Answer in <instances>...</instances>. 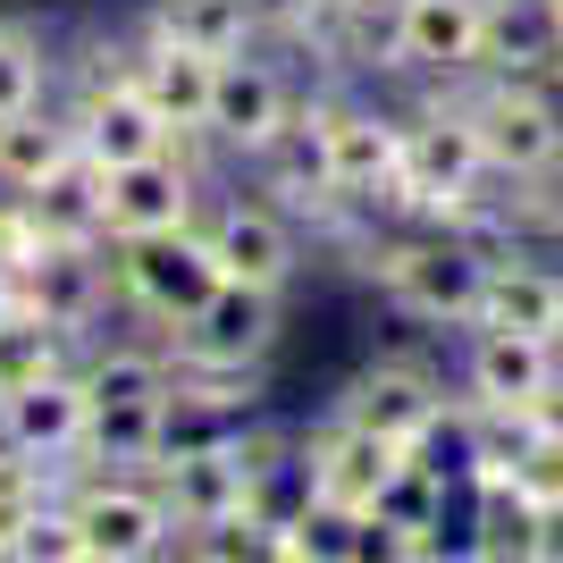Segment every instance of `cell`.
Here are the masks:
<instances>
[{
    "label": "cell",
    "mask_w": 563,
    "mask_h": 563,
    "mask_svg": "<svg viewBox=\"0 0 563 563\" xmlns=\"http://www.w3.org/2000/svg\"><path fill=\"white\" fill-rule=\"evenodd\" d=\"M9 311H18V286H9V269H0V320H9Z\"/></svg>",
    "instance_id": "obj_35"
},
{
    "label": "cell",
    "mask_w": 563,
    "mask_h": 563,
    "mask_svg": "<svg viewBox=\"0 0 563 563\" xmlns=\"http://www.w3.org/2000/svg\"><path fill=\"white\" fill-rule=\"evenodd\" d=\"M51 93H59V59H51V43L25 18H0V118L34 110V101H51Z\"/></svg>",
    "instance_id": "obj_29"
},
{
    "label": "cell",
    "mask_w": 563,
    "mask_h": 563,
    "mask_svg": "<svg viewBox=\"0 0 563 563\" xmlns=\"http://www.w3.org/2000/svg\"><path fill=\"white\" fill-rule=\"evenodd\" d=\"M555 295H563V269H547L539 253H505V261H488V286H479V320H471V329L555 336Z\"/></svg>",
    "instance_id": "obj_23"
},
{
    "label": "cell",
    "mask_w": 563,
    "mask_h": 563,
    "mask_svg": "<svg viewBox=\"0 0 563 563\" xmlns=\"http://www.w3.org/2000/svg\"><path fill=\"white\" fill-rule=\"evenodd\" d=\"M329 412H336V421H353V429H371V438H396V446H404L421 421L446 412V371L421 362V353H371V362L329 396Z\"/></svg>",
    "instance_id": "obj_8"
},
{
    "label": "cell",
    "mask_w": 563,
    "mask_h": 563,
    "mask_svg": "<svg viewBox=\"0 0 563 563\" xmlns=\"http://www.w3.org/2000/svg\"><path fill=\"white\" fill-rule=\"evenodd\" d=\"M110 278H118V320L168 336L177 320L202 311V295L219 286V261L194 228H161V235H110Z\"/></svg>",
    "instance_id": "obj_3"
},
{
    "label": "cell",
    "mask_w": 563,
    "mask_h": 563,
    "mask_svg": "<svg viewBox=\"0 0 563 563\" xmlns=\"http://www.w3.org/2000/svg\"><path fill=\"white\" fill-rule=\"evenodd\" d=\"M85 421H93V396H85V378L76 371H51L18 396H0V446L34 454V463L68 471L76 446H85Z\"/></svg>",
    "instance_id": "obj_15"
},
{
    "label": "cell",
    "mask_w": 563,
    "mask_h": 563,
    "mask_svg": "<svg viewBox=\"0 0 563 563\" xmlns=\"http://www.w3.org/2000/svg\"><path fill=\"white\" fill-rule=\"evenodd\" d=\"M18 211H25V228L51 235V244H110V228H101V168L85 161V152L59 161L43 186H25Z\"/></svg>",
    "instance_id": "obj_22"
},
{
    "label": "cell",
    "mask_w": 563,
    "mask_h": 563,
    "mask_svg": "<svg viewBox=\"0 0 563 563\" xmlns=\"http://www.w3.org/2000/svg\"><path fill=\"white\" fill-rule=\"evenodd\" d=\"M59 505L76 521V563H152L177 547V514L152 471H59Z\"/></svg>",
    "instance_id": "obj_2"
},
{
    "label": "cell",
    "mask_w": 563,
    "mask_h": 563,
    "mask_svg": "<svg viewBox=\"0 0 563 563\" xmlns=\"http://www.w3.org/2000/svg\"><path fill=\"white\" fill-rule=\"evenodd\" d=\"M530 514L539 496L514 471H471L463 479V530H471V563H530Z\"/></svg>",
    "instance_id": "obj_21"
},
{
    "label": "cell",
    "mask_w": 563,
    "mask_h": 563,
    "mask_svg": "<svg viewBox=\"0 0 563 563\" xmlns=\"http://www.w3.org/2000/svg\"><path fill=\"white\" fill-rule=\"evenodd\" d=\"M59 161H76V126H68V110H59V93L0 118V194L43 186Z\"/></svg>",
    "instance_id": "obj_24"
},
{
    "label": "cell",
    "mask_w": 563,
    "mask_h": 563,
    "mask_svg": "<svg viewBox=\"0 0 563 563\" xmlns=\"http://www.w3.org/2000/svg\"><path fill=\"white\" fill-rule=\"evenodd\" d=\"M9 563H76V521H68V505L51 496L43 514L18 530V547H9Z\"/></svg>",
    "instance_id": "obj_30"
},
{
    "label": "cell",
    "mask_w": 563,
    "mask_h": 563,
    "mask_svg": "<svg viewBox=\"0 0 563 563\" xmlns=\"http://www.w3.org/2000/svg\"><path fill=\"white\" fill-rule=\"evenodd\" d=\"M530 429H539V438H555V446H563V371L547 378L539 396H530Z\"/></svg>",
    "instance_id": "obj_33"
},
{
    "label": "cell",
    "mask_w": 563,
    "mask_h": 563,
    "mask_svg": "<svg viewBox=\"0 0 563 563\" xmlns=\"http://www.w3.org/2000/svg\"><path fill=\"white\" fill-rule=\"evenodd\" d=\"M353 269H362L404 320L446 329V336H463L471 320H479V286H488V261L446 228H378V235L353 244Z\"/></svg>",
    "instance_id": "obj_1"
},
{
    "label": "cell",
    "mask_w": 563,
    "mask_h": 563,
    "mask_svg": "<svg viewBox=\"0 0 563 563\" xmlns=\"http://www.w3.org/2000/svg\"><path fill=\"white\" fill-rule=\"evenodd\" d=\"M34 244V228H25V211H18V194H0V269Z\"/></svg>",
    "instance_id": "obj_34"
},
{
    "label": "cell",
    "mask_w": 563,
    "mask_h": 563,
    "mask_svg": "<svg viewBox=\"0 0 563 563\" xmlns=\"http://www.w3.org/2000/svg\"><path fill=\"white\" fill-rule=\"evenodd\" d=\"M118 68L152 110L177 126V135H202V110H211V59L186 43H161V34H118Z\"/></svg>",
    "instance_id": "obj_18"
},
{
    "label": "cell",
    "mask_w": 563,
    "mask_h": 563,
    "mask_svg": "<svg viewBox=\"0 0 563 563\" xmlns=\"http://www.w3.org/2000/svg\"><path fill=\"white\" fill-rule=\"evenodd\" d=\"M530 563H563V496H539L530 514Z\"/></svg>",
    "instance_id": "obj_32"
},
{
    "label": "cell",
    "mask_w": 563,
    "mask_h": 563,
    "mask_svg": "<svg viewBox=\"0 0 563 563\" xmlns=\"http://www.w3.org/2000/svg\"><path fill=\"white\" fill-rule=\"evenodd\" d=\"M488 0H396V68L429 85H463L479 68Z\"/></svg>",
    "instance_id": "obj_14"
},
{
    "label": "cell",
    "mask_w": 563,
    "mask_h": 563,
    "mask_svg": "<svg viewBox=\"0 0 563 563\" xmlns=\"http://www.w3.org/2000/svg\"><path fill=\"white\" fill-rule=\"evenodd\" d=\"M9 286L34 320H51L59 336H101L118 320V278H110V244H51L34 235L18 261H9Z\"/></svg>",
    "instance_id": "obj_6"
},
{
    "label": "cell",
    "mask_w": 563,
    "mask_h": 563,
    "mask_svg": "<svg viewBox=\"0 0 563 563\" xmlns=\"http://www.w3.org/2000/svg\"><path fill=\"white\" fill-rule=\"evenodd\" d=\"M446 505H454V488L446 479H429V471H412V463H396L387 471V488L371 496V530L387 539V555H396L412 530H438L446 521Z\"/></svg>",
    "instance_id": "obj_27"
},
{
    "label": "cell",
    "mask_w": 563,
    "mask_h": 563,
    "mask_svg": "<svg viewBox=\"0 0 563 563\" xmlns=\"http://www.w3.org/2000/svg\"><path fill=\"white\" fill-rule=\"evenodd\" d=\"M555 345H563V295H555Z\"/></svg>",
    "instance_id": "obj_36"
},
{
    "label": "cell",
    "mask_w": 563,
    "mask_h": 563,
    "mask_svg": "<svg viewBox=\"0 0 563 563\" xmlns=\"http://www.w3.org/2000/svg\"><path fill=\"white\" fill-rule=\"evenodd\" d=\"M471 110V135L488 152L496 177H563V101L547 85H514V76H463L454 85Z\"/></svg>",
    "instance_id": "obj_4"
},
{
    "label": "cell",
    "mask_w": 563,
    "mask_h": 563,
    "mask_svg": "<svg viewBox=\"0 0 563 563\" xmlns=\"http://www.w3.org/2000/svg\"><path fill=\"white\" fill-rule=\"evenodd\" d=\"M563 371V345L555 336H521V329H463V404H488V412H530L547 378Z\"/></svg>",
    "instance_id": "obj_13"
},
{
    "label": "cell",
    "mask_w": 563,
    "mask_h": 563,
    "mask_svg": "<svg viewBox=\"0 0 563 563\" xmlns=\"http://www.w3.org/2000/svg\"><path fill=\"white\" fill-rule=\"evenodd\" d=\"M295 93H303V85H295L278 59H261V43L211 59V110H202V143H211L219 161L261 152V135H269V126L295 110Z\"/></svg>",
    "instance_id": "obj_10"
},
{
    "label": "cell",
    "mask_w": 563,
    "mask_h": 563,
    "mask_svg": "<svg viewBox=\"0 0 563 563\" xmlns=\"http://www.w3.org/2000/svg\"><path fill=\"white\" fill-rule=\"evenodd\" d=\"M329 177H336V194L371 202L387 228H404V219H396L404 110H378V101H345V93H329Z\"/></svg>",
    "instance_id": "obj_11"
},
{
    "label": "cell",
    "mask_w": 563,
    "mask_h": 563,
    "mask_svg": "<svg viewBox=\"0 0 563 563\" xmlns=\"http://www.w3.org/2000/svg\"><path fill=\"white\" fill-rule=\"evenodd\" d=\"M135 25H143V34H161V43L202 51V59H228V51H253L261 43V25H253L244 0H152Z\"/></svg>",
    "instance_id": "obj_25"
},
{
    "label": "cell",
    "mask_w": 563,
    "mask_h": 563,
    "mask_svg": "<svg viewBox=\"0 0 563 563\" xmlns=\"http://www.w3.org/2000/svg\"><path fill=\"white\" fill-rule=\"evenodd\" d=\"M235 168H253V186L278 202V211H295V228H303L320 202H329V93H295V110L261 135V152H244Z\"/></svg>",
    "instance_id": "obj_9"
},
{
    "label": "cell",
    "mask_w": 563,
    "mask_h": 563,
    "mask_svg": "<svg viewBox=\"0 0 563 563\" xmlns=\"http://www.w3.org/2000/svg\"><path fill=\"white\" fill-rule=\"evenodd\" d=\"M278 336H286V295L219 278L211 295H202V311L177 320L161 345H168V362H269Z\"/></svg>",
    "instance_id": "obj_12"
},
{
    "label": "cell",
    "mask_w": 563,
    "mask_h": 563,
    "mask_svg": "<svg viewBox=\"0 0 563 563\" xmlns=\"http://www.w3.org/2000/svg\"><path fill=\"white\" fill-rule=\"evenodd\" d=\"M244 9H253L261 43H295V34L311 25V9H320V0H244Z\"/></svg>",
    "instance_id": "obj_31"
},
{
    "label": "cell",
    "mask_w": 563,
    "mask_h": 563,
    "mask_svg": "<svg viewBox=\"0 0 563 563\" xmlns=\"http://www.w3.org/2000/svg\"><path fill=\"white\" fill-rule=\"evenodd\" d=\"M152 438H161V396H152V404H93L76 463H93V471H152Z\"/></svg>",
    "instance_id": "obj_26"
},
{
    "label": "cell",
    "mask_w": 563,
    "mask_h": 563,
    "mask_svg": "<svg viewBox=\"0 0 563 563\" xmlns=\"http://www.w3.org/2000/svg\"><path fill=\"white\" fill-rule=\"evenodd\" d=\"M555 18H563V0H555Z\"/></svg>",
    "instance_id": "obj_37"
},
{
    "label": "cell",
    "mask_w": 563,
    "mask_h": 563,
    "mask_svg": "<svg viewBox=\"0 0 563 563\" xmlns=\"http://www.w3.org/2000/svg\"><path fill=\"white\" fill-rule=\"evenodd\" d=\"M51 371H76V336H59L51 320H34V311H9L0 320V396H18V387H34V378Z\"/></svg>",
    "instance_id": "obj_28"
},
{
    "label": "cell",
    "mask_w": 563,
    "mask_h": 563,
    "mask_svg": "<svg viewBox=\"0 0 563 563\" xmlns=\"http://www.w3.org/2000/svg\"><path fill=\"white\" fill-rule=\"evenodd\" d=\"M311 454V488H320V505H345V514H371V496L387 488V471L404 463L396 438H371V429L336 421V412H320L311 429H295Z\"/></svg>",
    "instance_id": "obj_17"
},
{
    "label": "cell",
    "mask_w": 563,
    "mask_h": 563,
    "mask_svg": "<svg viewBox=\"0 0 563 563\" xmlns=\"http://www.w3.org/2000/svg\"><path fill=\"white\" fill-rule=\"evenodd\" d=\"M202 244H211L219 278L261 286V295H286V286L303 278V228H295V211H278L269 194H211Z\"/></svg>",
    "instance_id": "obj_7"
},
{
    "label": "cell",
    "mask_w": 563,
    "mask_h": 563,
    "mask_svg": "<svg viewBox=\"0 0 563 563\" xmlns=\"http://www.w3.org/2000/svg\"><path fill=\"white\" fill-rule=\"evenodd\" d=\"M286 51L320 59L329 76H404L396 68V0H320Z\"/></svg>",
    "instance_id": "obj_16"
},
{
    "label": "cell",
    "mask_w": 563,
    "mask_h": 563,
    "mask_svg": "<svg viewBox=\"0 0 563 563\" xmlns=\"http://www.w3.org/2000/svg\"><path fill=\"white\" fill-rule=\"evenodd\" d=\"M168 514H177V539L186 530H219V521L244 514V463H235V438L228 446H194V454H161L152 463Z\"/></svg>",
    "instance_id": "obj_20"
},
{
    "label": "cell",
    "mask_w": 563,
    "mask_h": 563,
    "mask_svg": "<svg viewBox=\"0 0 563 563\" xmlns=\"http://www.w3.org/2000/svg\"><path fill=\"white\" fill-rule=\"evenodd\" d=\"M471 76H514V85H563V18L555 0H488L479 68Z\"/></svg>",
    "instance_id": "obj_19"
},
{
    "label": "cell",
    "mask_w": 563,
    "mask_h": 563,
    "mask_svg": "<svg viewBox=\"0 0 563 563\" xmlns=\"http://www.w3.org/2000/svg\"><path fill=\"white\" fill-rule=\"evenodd\" d=\"M211 168H202V135H177L168 152H143L126 168H101V228L110 235H161L194 228L211 211Z\"/></svg>",
    "instance_id": "obj_5"
}]
</instances>
